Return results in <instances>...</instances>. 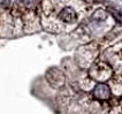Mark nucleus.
<instances>
[{"label": "nucleus", "mask_w": 122, "mask_h": 114, "mask_svg": "<svg viewBox=\"0 0 122 114\" xmlns=\"http://www.w3.org/2000/svg\"><path fill=\"white\" fill-rule=\"evenodd\" d=\"M109 10H111L112 15H113V16L115 17L116 20L122 23V13H121V12H120V10H117V9H112V8H111Z\"/></svg>", "instance_id": "nucleus-3"}, {"label": "nucleus", "mask_w": 122, "mask_h": 114, "mask_svg": "<svg viewBox=\"0 0 122 114\" xmlns=\"http://www.w3.org/2000/svg\"><path fill=\"white\" fill-rule=\"evenodd\" d=\"M93 94H95L96 98H98L100 100H106V99H108L109 96H111V90H109V88L106 84L100 83V84H98L95 88Z\"/></svg>", "instance_id": "nucleus-2"}, {"label": "nucleus", "mask_w": 122, "mask_h": 114, "mask_svg": "<svg viewBox=\"0 0 122 114\" xmlns=\"http://www.w3.org/2000/svg\"><path fill=\"white\" fill-rule=\"evenodd\" d=\"M58 19L63 23H74L77 19V15L71 7H65L59 12Z\"/></svg>", "instance_id": "nucleus-1"}]
</instances>
